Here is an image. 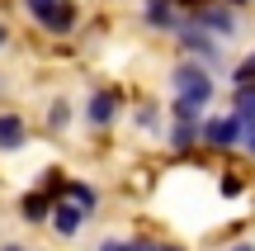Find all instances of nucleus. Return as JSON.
<instances>
[{"mask_svg": "<svg viewBox=\"0 0 255 251\" xmlns=\"http://www.w3.org/2000/svg\"><path fill=\"white\" fill-rule=\"evenodd\" d=\"M189 24H199L203 33H222V38H232V33H237V28H241L232 9H199V14H194Z\"/></svg>", "mask_w": 255, "mask_h": 251, "instance_id": "39448f33", "label": "nucleus"}, {"mask_svg": "<svg viewBox=\"0 0 255 251\" xmlns=\"http://www.w3.org/2000/svg\"><path fill=\"white\" fill-rule=\"evenodd\" d=\"M19 214H24L28 223H38V218H47V195H24V204H19Z\"/></svg>", "mask_w": 255, "mask_h": 251, "instance_id": "9b49d317", "label": "nucleus"}, {"mask_svg": "<svg viewBox=\"0 0 255 251\" xmlns=\"http://www.w3.org/2000/svg\"><path fill=\"white\" fill-rule=\"evenodd\" d=\"M85 214H90V209H81V204H71V199H66V204H57L52 228H57L62 237H76V233H81V223H85Z\"/></svg>", "mask_w": 255, "mask_h": 251, "instance_id": "423d86ee", "label": "nucleus"}, {"mask_svg": "<svg viewBox=\"0 0 255 251\" xmlns=\"http://www.w3.org/2000/svg\"><path fill=\"white\" fill-rule=\"evenodd\" d=\"M203 138V128H199V123H194V119H180V123H175V128H170V147H194V142H199Z\"/></svg>", "mask_w": 255, "mask_h": 251, "instance_id": "1a4fd4ad", "label": "nucleus"}, {"mask_svg": "<svg viewBox=\"0 0 255 251\" xmlns=\"http://www.w3.org/2000/svg\"><path fill=\"white\" fill-rule=\"evenodd\" d=\"M237 81H241V85H255V52H251L246 62L237 66Z\"/></svg>", "mask_w": 255, "mask_h": 251, "instance_id": "f8f14e48", "label": "nucleus"}, {"mask_svg": "<svg viewBox=\"0 0 255 251\" xmlns=\"http://www.w3.org/2000/svg\"><path fill=\"white\" fill-rule=\"evenodd\" d=\"M241 147L255 157V123H241Z\"/></svg>", "mask_w": 255, "mask_h": 251, "instance_id": "ddd939ff", "label": "nucleus"}, {"mask_svg": "<svg viewBox=\"0 0 255 251\" xmlns=\"http://www.w3.org/2000/svg\"><path fill=\"white\" fill-rule=\"evenodd\" d=\"M142 19L146 28H156V33H180V9H175V0H146L142 5Z\"/></svg>", "mask_w": 255, "mask_h": 251, "instance_id": "7ed1b4c3", "label": "nucleus"}, {"mask_svg": "<svg viewBox=\"0 0 255 251\" xmlns=\"http://www.w3.org/2000/svg\"><path fill=\"white\" fill-rule=\"evenodd\" d=\"M0 43H5V24H0Z\"/></svg>", "mask_w": 255, "mask_h": 251, "instance_id": "f3484780", "label": "nucleus"}, {"mask_svg": "<svg viewBox=\"0 0 255 251\" xmlns=\"http://www.w3.org/2000/svg\"><path fill=\"white\" fill-rule=\"evenodd\" d=\"M100 251H142L137 242H100Z\"/></svg>", "mask_w": 255, "mask_h": 251, "instance_id": "4468645a", "label": "nucleus"}, {"mask_svg": "<svg viewBox=\"0 0 255 251\" xmlns=\"http://www.w3.org/2000/svg\"><path fill=\"white\" fill-rule=\"evenodd\" d=\"M203 142H208V147H241V119H237V114L208 119V123H203Z\"/></svg>", "mask_w": 255, "mask_h": 251, "instance_id": "20e7f679", "label": "nucleus"}, {"mask_svg": "<svg viewBox=\"0 0 255 251\" xmlns=\"http://www.w3.org/2000/svg\"><path fill=\"white\" fill-rule=\"evenodd\" d=\"M142 251H180V247H170V242H137Z\"/></svg>", "mask_w": 255, "mask_h": 251, "instance_id": "2eb2a0df", "label": "nucleus"}, {"mask_svg": "<svg viewBox=\"0 0 255 251\" xmlns=\"http://www.w3.org/2000/svg\"><path fill=\"white\" fill-rule=\"evenodd\" d=\"M114 114H119V95H114V90L90 95V123H95V128H109Z\"/></svg>", "mask_w": 255, "mask_h": 251, "instance_id": "0eeeda50", "label": "nucleus"}, {"mask_svg": "<svg viewBox=\"0 0 255 251\" xmlns=\"http://www.w3.org/2000/svg\"><path fill=\"white\" fill-rule=\"evenodd\" d=\"M0 251H19V247H0Z\"/></svg>", "mask_w": 255, "mask_h": 251, "instance_id": "a211bd4d", "label": "nucleus"}, {"mask_svg": "<svg viewBox=\"0 0 255 251\" xmlns=\"http://www.w3.org/2000/svg\"><path fill=\"white\" fill-rule=\"evenodd\" d=\"M170 81H175V119H194L213 100V76L199 62H180Z\"/></svg>", "mask_w": 255, "mask_h": 251, "instance_id": "f257e3e1", "label": "nucleus"}, {"mask_svg": "<svg viewBox=\"0 0 255 251\" xmlns=\"http://www.w3.org/2000/svg\"><path fill=\"white\" fill-rule=\"evenodd\" d=\"M232 251H255V247H251V242H237V247H232Z\"/></svg>", "mask_w": 255, "mask_h": 251, "instance_id": "dca6fc26", "label": "nucleus"}, {"mask_svg": "<svg viewBox=\"0 0 255 251\" xmlns=\"http://www.w3.org/2000/svg\"><path fill=\"white\" fill-rule=\"evenodd\" d=\"M24 5L33 9V19L47 28V33H71V28H76L71 0H24Z\"/></svg>", "mask_w": 255, "mask_h": 251, "instance_id": "f03ea898", "label": "nucleus"}, {"mask_svg": "<svg viewBox=\"0 0 255 251\" xmlns=\"http://www.w3.org/2000/svg\"><path fill=\"white\" fill-rule=\"evenodd\" d=\"M232 114H237L241 123H255V85H241L237 90V109Z\"/></svg>", "mask_w": 255, "mask_h": 251, "instance_id": "9d476101", "label": "nucleus"}, {"mask_svg": "<svg viewBox=\"0 0 255 251\" xmlns=\"http://www.w3.org/2000/svg\"><path fill=\"white\" fill-rule=\"evenodd\" d=\"M24 119L19 114H0V152H14V147H24Z\"/></svg>", "mask_w": 255, "mask_h": 251, "instance_id": "6e6552de", "label": "nucleus"}]
</instances>
